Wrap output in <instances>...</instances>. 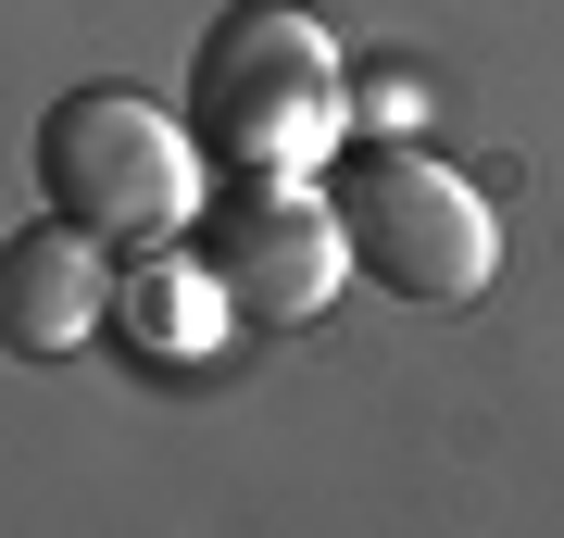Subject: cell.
Returning a JSON list of instances; mask_svg holds the SVG:
<instances>
[{
    "mask_svg": "<svg viewBox=\"0 0 564 538\" xmlns=\"http://www.w3.org/2000/svg\"><path fill=\"white\" fill-rule=\"evenodd\" d=\"M113 326H126L151 363H214L239 314H226V288H214L188 251H139V276H113Z\"/></svg>",
    "mask_w": 564,
    "mask_h": 538,
    "instance_id": "cell-6",
    "label": "cell"
},
{
    "mask_svg": "<svg viewBox=\"0 0 564 538\" xmlns=\"http://www.w3.org/2000/svg\"><path fill=\"white\" fill-rule=\"evenodd\" d=\"M113 326V251L88 239V226H25V239H0V351L13 363H63L88 351Z\"/></svg>",
    "mask_w": 564,
    "mask_h": 538,
    "instance_id": "cell-5",
    "label": "cell"
},
{
    "mask_svg": "<svg viewBox=\"0 0 564 538\" xmlns=\"http://www.w3.org/2000/svg\"><path fill=\"white\" fill-rule=\"evenodd\" d=\"M326 213H339L351 276H377L389 300H426V314L477 300L489 263H502V213H489L440 151H414V139L326 151Z\"/></svg>",
    "mask_w": 564,
    "mask_h": 538,
    "instance_id": "cell-3",
    "label": "cell"
},
{
    "mask_svg": "<svg viewBox=\"0 0 564 538\" xmlns=\"http://www.w3.org/2000/svg\"><path fill=\"white\" fill-rule=\"evenodd\" d=\"M351 125V63L314 0H226L188 39V139L214 176H314Z\"/></svg>",
    "mask_w": 564,
    "mask_h": 538,
    "instance_id": "cell-1",
    "label": "cell"
},
{
    "mask_svg": "<svg viewBox=\"0 0 564 538\" xmlns=\"http://www.w3.org/2000/svg\"><path fill=\"white\" fill-rule=\"evenodd\" d=\"M202 139L188 113H163L151 88H63L39 125V188L63 226H88L101 251H176L202 213Z\"/></svg>",
    "mask_w": 564,
    "mask_h": 538,
    "instance_id": "cell-2",
    "label": "cell"
},
{
    "mask_svg": "<svg viewBox=\"0 0 564 538\" xmlns=\"http://www.w3.org/2000/svg\"><path fill=\"white\" fill-rule=\"evenodd\" d=\"M188 263L226 288L239 326H314L326 300H339V276H351L339 213H326L314 176H202Z\"/></svg>",
    "mask_w": 564,
    "mask_h": 538,
    "instance_id": "cell-4",
    "label": "cell"
}]
</instances>
